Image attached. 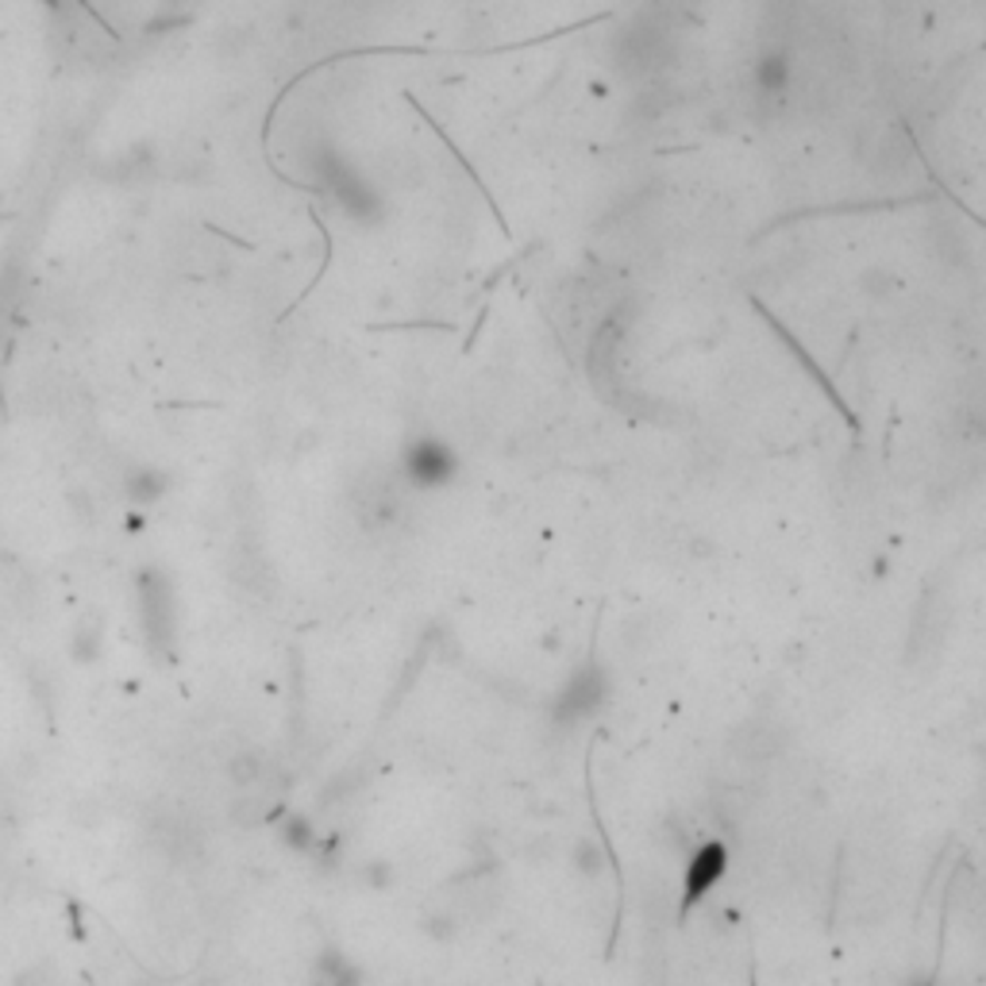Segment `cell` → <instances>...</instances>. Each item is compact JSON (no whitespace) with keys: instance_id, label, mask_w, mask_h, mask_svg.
<instances>
[{"instance_id":"cell-1","label":"cell","mask_w":986,"mask_h":986,"mask_svg":"<svg viewBox=\"0 0 986 986\" xmlns=\"http://www.w3.org/2000/svg\"><path fill=\"white\" fill-rule=\"evenodd\" d=\"M139 621H144L150 651L174 655V648H178V598L158 571H147L139 579Z\"/></svg>"},{"instance_id":"cell-2","label":"cell","mask_w":986,"mask_h":986,"mask_svg":"<svg viewBox=\"0 0 986 986\" xmlns=\"http://www.w3.org/2000/svg\"><path fill=\"white\" fill-rule=\"evenodd\" d=\"M150 837L162 848V856H170L174 864H197L205 856V832L189 814L181 809H162L150 821Z\"/></svg>"},{"instance_id":"cell-3","label":"cell","mask_w":986,"mask_h":986,"mask_svg":"<svg viewBox=\"0 0 986 986\" xmlns=\"http://www.w3.org/2000/svg\"><path fill=\"white\" fill-rule=\"evenodd\" d=\"M721 871H724V848H721V844H706V848L693 856V867L687 875V906H690V901H698L701 894L713 887Z\"/></svg>"},{"instance_id":"cell-4","label":"cell","mask_w":986,"mask_h":986,"mask_svg":"<svg viewBox=\"0 0 986 986\" xmlns=\"http://www.w3.org/2000/svg\"><path fill=\"white\" fill-rule=\"evenodd\" d=\"M224 771H228V782L231 787H239V790H250V787H258V782H263V775H266V763H263V751L258 748H236L228 756V763H224Z\"/></svg>"},{"instance_id":"cell-5","label":"cell","mask_w":986,"mask_h":986,"mask_svg":"<svg viewBox=\"0 0 986 986\" xmlns=\"http://www.w3.org/2000/svg\"><path fill=\"white\" fill-rule=\"evenodd\" d=\"M308 986H358V972L344 959V952H324L313 964V983Z\"/></svg>"},{"instance_id":"cell-6","label":"cell","mask_w":986,"mask_h":986,"mask_svg":"<svg viewBox=\"0 0 986 986\" xmlns=\"http://www.w3.org/2000/svg\"><path fill=\"white\" fill-rule=\"evenodd\" d=\"M278 844L286 851H308L316 844V832H313V821H308L305 814H286L278 821Z\"/></svg>"},{"instance_id":"cell-7","label":"cell","mask_w":986,"mask_h":986,"mask_svg":"<svg viewBox=\"0 0 986 986\" xmlns=\"http://www.w3.org/2000/svg\"><path fill=\"white\" fill-rule=\"evenodd\" d=\"M128 493L136 501H155V497H162V474H155V471H136L128 479Z\"/></svg>"},{"instance_id":"cell-8","label":"cell","mask_w":986,"mask_h":986,"mask_svg":"<svg viewBox=\"0 0 986 986\" xmlns=\"http://www.w3.org/2000/svg\"><path fill=\"white\" fill-rule=\"evenodd\" d=\"M97 655H100V632L93 624H81L78 637H73V659H78V663H93Z\"/></svg>"},{"instance_id":"cell-9","label":"cell","mask_w":986,"mask_h":986,"mask_svg":"<svg viewBox=\"0 0 986 986\" xmlns=\"http://www.w3.org/2000/svg\"><path fill=\"white\" fill-rule=\"evenodd\" d=\"M131 986H166V983H155V979H139V983H131Z\"/></svg>"}]
</instances>
